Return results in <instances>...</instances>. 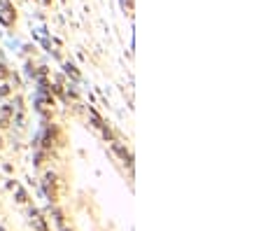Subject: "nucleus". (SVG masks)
Listing matches in <instances>:
<instances>
[]
</instances>
